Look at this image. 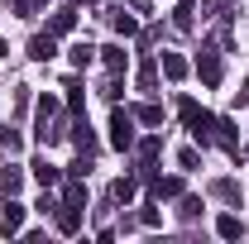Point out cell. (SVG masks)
<instances>
[{"instance_id": "obj_1", "label": "cell", "mask_w": 249, "mask_h": 244, "mask_svg": "<svg viewBox=\"0 0 249 244\" xmlns=\"http://www.w3.org/2000/svg\"><path fill=\"white\" fill-rule=\"evenodd\" d=\"M178 115L187 120V129H192V139H196V144H211V139H216V115H206L192 96L178 101Z\"/></svg>"}, {"instance_id": "obj_2", "label": "cell", "mask_w": 249, "mask_h": 244, "mask_svg": "<svg viewBox=\"0 0 249 244\" xmlns=\"http://www.w3.org/2000/svg\"><path fill=\"white\" fill-rule=\"evenodd\" d=\"M110 144L115 149H134V115L129 110H115L110 115Z\"/></svg>"}, {"instance_id": "obj_3", "label": "cell", "mask_w": 249, "mask_h": 244, "mask_svg": "<svg viewBox=\"0 0 249 244\" xmlns=\"http://www.w3.org/2000/svg\"><path fill=\"white\" fill-rule=\"evenodd\" d=\"M53 53H58V34H34L29 38V58L34 62H48Z\"/></svg>"}, {"instance_id": "obj_4", "label": "cell", "mask_w": 249, "mask_h": 244, "mask_svg": "<svg viewBox=\"0 0 249 244\" xmlns=\"http://www.w3.org/2000/svg\"><path fill=\"white\" fill-rule=\"evenodd\" d=\"M196 72H201V82H206V87H216V82H220V58L211 53V48L196 58Z\"/></svg>"}, {"instance_id": "obj_5", "label": "cell", "mask_w": 249, "mask_h": 244, "mask_svg": "<svg viewBox=\"0 0 249 244\" xmlns=\"http://www.w3.org/2000/svg\"><path fill=\"white\" fill-rule=\"evenodd\" d=\"M158 67H163V77H168V82H182V77H187V62L178 58V53H163Z\"/></svg>"}, {"instance_id": "obj_6", "label": "cell", "mask_w": 249, "mask_h": 244, "mask_svg": "<svg viewBox=\"0 0 249 244\" xmlns=\"http://www.w3.org/2000/svg\"><path fill=\"white\" fill-rule=\"evenodd\" d=\"M154 196H158V201L182 196V177H154Z\"/></svg>"}, {"instance_id": "obj_7", "label": "cell", "mask_w": 249, "mask_h": 244, "mask_svg": "<svg viewBox=\"0 0 249 244\" xmlns=\"http://www.w3.org/2000/svg\"><path fill=\"white\" fill-rule=\"evenodd\" d=\"M0 230H5V235H19V230H24V206L10 201V206H5V220H0Z\"/></svg>"}, {"instance_id": "obj_8", "label": "cell", "mask_w": 249, "mask_h": 244, "mask_svg": "<svg viewBox=\"0 0 249 244\" xmlns=\"http://www.w3.org/2000/svg\"><path fill=\"white\" fill-rule=\"evenodd\" d=\"M216 139L235 153V158H240V134H235V124H230V120H216Z\"/></svg>"}, {"instance_id": "obj_9", "label": "cell", "mask_w": 249, "mask_h": 244, "mask_svg": "<svg viewBox=\"0 0 249 244\" xmlns=\"http://www.w3.org/2000/svg\"><path fill=\"white\" fill-rule=\"evenodd\" d=\"M77 225H82V211L77 206H58V230L62 235H77Z\"/></svg>"}, {"instance_id": "obj_10", "label": "cell", "mask_w": 249, "mask_h": 244, "mask_svg": "<svg viewBox=\"0 0 249 244\" xmlns=\"http://www.w3.org/2000/svg\"><path fill=\"white\" fill-rule=\"evenodd\" d=\"M72 24H77V10H58L48 19V34H72Z\"/></svg>"}, {"instance_id": "obj_11", "label": "cell", "mask_w": 249, "mask_h": 244, "mask_svg": "<svg viewBox=\"0 0 249 244\" xmlns=\"http://www.w3.org/2000/svg\"><path fill=\"white\" fill-rule=\"evenodd\" d=\"M216 230H220V240H240V235H245L240 215H220V220H216Z\"/></svg>"}, {"instance_id": "obj_12", "label": "cell", "mask_w": 249, "mask_h": 244, "mask_svg": "<svg viewBox=\"0 0 249 244\" xmlns=\"http://www.w3.org/2000/svg\"><path fill=\"white\" fill-rule=\"evenodd\" d=\"M34 177H38V182H43V187L62 182V173H58V168H53V163H48V158H38V163H34Z\"/></svg>"}, {"instance_id": "obj_13", "label": "cell", "mask_w": 249, "mask_h": 244, "mask_svg": "<svg viewBox=\"0 0 249 244\" xmlns=\"http://www.w3.org/2000/svg\"><path fill=\"white\" fill-rule=\"evenodd\" d=\"M67 206H87V187H82V177H67Z\"/></svg>"}, {"instance_id": "obj_14", "label": "cell", "mask_w": 249, "mask_h": 244, "mask_svg": "<svg viewBox=\"0 0 249 244\" xmlns=\"http://www.w3.org/2000/svg\"><path fill=\"white\" fill-rule=\"evenodd\" d=\"M110 192H115V201H124V206H129V201H134V192H139V182H134V177H120Z\"/></svg>"}, {"instance_id": "obj_15", "label": "cell", "mask_w": 249, "mask_h": 244, "mask_svg": "<svg viewBox=\"0 0 249 244\" xmlns=\"http://www.w3.org/2000/svg\"><path fill=\"white\" fill-rule=\"evenodd\" d=\"M19 182H24V173H19V168H5V173H0V192H10V196H15Z\"/></svg>"}, {"instance_id": "obj_16", "label": "cell", "mask_w": 249, "mask_h": 244, "mask_svg": "<svg viewBox=\"0 0 249 244\" xmlns=\"http://www.w3.org/2000/svg\"><path fill=\"white\" fill-rule=\"evenodd\" d=\"M96 53H101V48H91V43H77V48H72V67H87Z\"/></svg>"}, {"instance_id": "obj_17", "label": "cell", "mask_w": 249, "mask_h": 244, "mask_svg": "<svg viewBox=\"0 0 249 244\" xmlns=\"http://www.w3.org/2000/svg\"><path fill=\"white\" fill-rule=\"evenodd\" d=\"M134 120H144V124H163V105H139V110H134Z\"/></svg>"}, {"instance_id": "obj_18", "label": "cell", "mask_w": 249, "mask_h": 244, "mask_svg": "<svg viewBox=\"0 0 249 244\" xmlns=\"http://www.w3.org/2000/svg\"><path fill=\"white\" fill-rule=\"evenodd\" d=\"M115 34L134 38V34H139V19H129V15H115Z\"/></svg>"}, {"instance_id": "obj_19", "label": "cell", "mask_w": 249, "mask_h": 244, "mask_svg": "<svg viewBox=\"0 0 249 244\" xmlns=\"http://www.w3.org/2000/svg\"><path fill=\"white\" fill-rule=\"evenodd\" d=\"M101 53H106V67L110 72H124V48H101Z\"/></svg>"}, {"instance_id": "obj_20", "label": "cell", "mask_w": 249, "mask_h": 244, "mask_svg": "<svg viewBox=\"0 0 249 244\" xmlns=\"http://www.w3.org/2000/svg\"><path fill=\"white\" fill-rule=\"evenodd\" d=\"M192 5H196V0H182V5H178V15H173V19H178V29L192 24Z\"/></svg>"}, {"instance_id": "obj_21", "label": "cell", "mask_w": 249, "mask_h": 244, "mask_svg": "<svg viewBox=\"0 0 249 244\" xmlns=\"http://www.w3.org/2000/svg\"><path fill=\"white\" fill-rule=\"evenodd\" d=\"M154 82H158V67H154V62H149V67L139 72V87H144V91H154Z\"/></svg>"}, {"instance_id": "obj_22", "label": "cell", "mask_w": 249, "mask_h": 244, "mask_svg": "<svg viewBox=\"0 0 249 244\" xmlns=\"http://www.w3.org/2000/svg\"><path fill=\"white\" fill-rule=\"evenodd\" d=\"M178 163H182L187 173H192V168H196V163H201V158H196V149H182V153H178Z\"/></svg>"}, {"instance_id": "obj_23", "label": "cell", "mask_w": 249, "mask_h": 244, "mask_svg": "<svg viewBox=\"0 0 249 244\" xmlns=\"http://www.w3.org/2000/svg\"><path fill=\"white\" fill-rule=\"evenodd\" d=\"M245 96H249V82H245Z\"/></svg>"}, {"instance_id": "obj_24", "label": "cell", "mask_w": 249, "mask_h": 244, "mask_svg": "<svg viewBox=\"0 0 249 244\" xmlns=\"http://www.w3.org/2000/svg\"><path fill=\"white\" fill-rule=\"evenodd\" d=\"M0 134H5V129H0Z\"/></svg>"}]
</instances>
